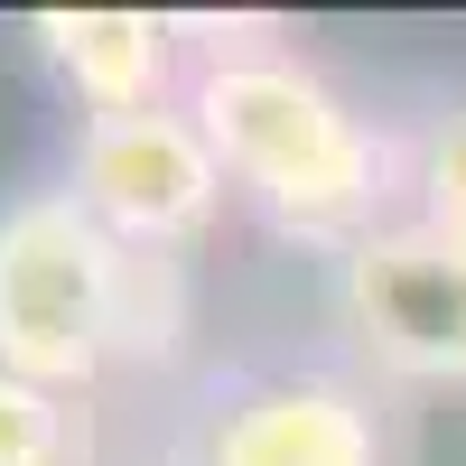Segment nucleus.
<instances>
[{
    "label": "nucleus",
    "mask_w": 466,
    "mask_h": 466,
    "mask_svg": "<svg viewBox=\"0 0 466 466\" xmlns=\"http://www.w3.org/2000/svg\"><path fill=\"white\" fill-rule=\"evenodd\" d=\"M224 159L187 103L103 112L75 131V206L131 252H177L224 215Z\"/></svg>",
    "instance_id": "7ed1b4c3"
},
{
    "label": "nucleus",
    "mask_w": 466,
    "mask_h": 466,
    "mask_svg": "<svg viewBox=\"0 0 466 466\" xmlns=\"http://www.w3.org/2000/svg\"><path fill=\"white\" fill-rule=\"evenodd\" d=\"M0 466H75L66 392H47L28 373H0Z\"/></svg>",
    "instance_id": "0eeeda50"
},
{
    "label": "nucleus",
    "mask_w": 466,
    "mask_h": 466,
    "mask_svg": "<svg viewBox=\"0 0 466 466\" xmlns=\"http://www.w3.org/2000/svg\"><path fill=\"white\" fill-rule=\"evenodd\" d=\"M420 215L466 243V103L430 131V149H420Z\"/></svg>",
    "instance_id": "6e6552de"
},
{
    "label": "nucleus",
    "mask_w": 466,
    "mask_h": 466,
    "mask_svg": "<svg viewBox=\"0 0 466 466\" xmlns=\"http://www.w3.org/2000/svg\"><path fill=\"white\" fill-rule=\"evenodd\" d=\"M197 466H382V420L327 373H270L206 420Z\"/></svg>",
    "instance_id": "39448f33"
},
{
    "label": "nucleus",
    "mask_w": 466,
    "mask_h": 466,
    "mask_svg": "<svg viewBox=\"0 0 466 466\" xmlns=\"http://www.w3.org/2000/svg\"><path fill=\"white\" fill-rule=\"evenodd\" d=\"M37 56L56 66V85L85 103V122L103 112H159L177 85V37L187 19L159 10H37Z\"/></svg>",
    "instance_id": "423d86ee"
},
{
    "label": "nucleus",
    "mask_w": 466,
    "mask_h": 466,
    "mask_svg": "<svg viewBox=\"0 0 466 466\" xmlns=\"http://www.w3.org/2000/svg\"><path fill=\"white\" fill-rule=\"evenodd\" d=\"M345 327L392 382L466 392V243L439 233L430 215L373 224L345 243Z\"/></svg>",
    "instance_id": "20e7f679"
},
{
    "label": "nucleus",
    "mask_w": 466,
    "mask_h": 466,
    "mask_svg": "<svg viewBox=\"0 0 466 466\" xmlns=\"http://www.w3.org/2000/svg\"><path fill=\"white\" fill-rule=\"evenodd\" d=\"M187 112L206 122L224 177L252 206H270L289 233H345V243H364L382 224V197H392L382 131L318 66H299L289 47L224 37L197 66V85H187Z\"/></svg>",
    "instance_id": "f257e3e1"
},
{
    "label": "nucleus",
    "mask_w": 466,
    "mask_h": 466,
    "mask_svg": "<svg viewBox=\"0 0 466 466\" xmlns=\"http://www.w3.org/2000/svg\"><path fill=\"white\" fill-rule=\"evenodd\" d=\"M140 327V252L75 206V187L0 206V373L47 392L85 382Z\"/></svg>",
    "instance_id": "f03ea898"
}]
</instances>
